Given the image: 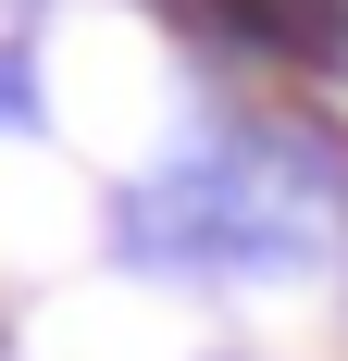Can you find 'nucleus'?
<instances>
[{
    "mask_svg": "<svg viewBox=\"0 0 348 361\" xmlns=\"http://www.w3.org/2000/svg\"><path fill=\"white\" fill-rule=\"evenodd\" d=\"M25 75H37L25 50H0V125H37V87H25Z\"/></svg>",
    "mask_w": 348,
    "mask_h": 361,
    "instance_id": "nucleus-1",
    "label": "nucleus"
}]
</instances>
